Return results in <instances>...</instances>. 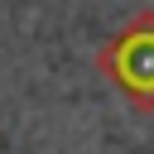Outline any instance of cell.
Listing matches in <instances>:
<instances>
[{"instance_id": "cell-1", "label": "cell", "mask_w": 154, "mask_h": 154, "mask_svg": "<svg viewBox=\"0 0 154 154\" xmlns=\"http://www.w3.org/2000/svg\"><path fill=\"white\" fill-rule=\"evenodd\" d=\"M96 67L140 116H154V10H140L116 38H106Z\"/></svg>"}]
</instances>
